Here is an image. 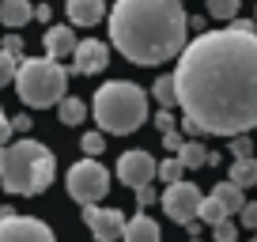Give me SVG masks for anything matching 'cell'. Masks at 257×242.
I'll return each mask as SVG.
<instances>
[{
	"mask_svg": "<svg viewBox=\"0 0 257 242\" xmlns=\"http://www.w3.org/2000/svg\"><path fill=\"white\" fill-rule=\"evenodd\" d=\"M182 133L238 137L257 129V34L201 31L185 42L174 65Z\"/></svg>",
	"mask_w": 257,
	"mask_h": 242,
	"instance_id": "1",
	"label": "cell"
},
{
	"mask_svg": "<svg viewBox=\"0 0 257 242\" xmlns=\"http://www.w3.org/2000/svg\"><path fill=\"white\" fill-rule=\"evenodd\" d=\"M189 42L182 0H113L110 8V46L128 65L155 68L174 61Z\"/></svg>",
	"mask_w": 257,
	"mask_h": 242,
	"instance_id": "2",
	"label": "cell"
},
{
	"mask_svg": "<svg viewBox=\"0 0 257 242\" xmlns=\"http://www.w3.org/2000/svg\"><path fill=\"white\" fill-rule=\"evenodd\" d=\"M57 174V155L42 140H16L4 144V163H0V186L12 197H38L53 186Z\"/></svg>",
	"mask_w": 257,
	"mask_h": 242,
	"instance_id": "3",
	"label": "cell"
},
{
	"mask_svg": "<svg viewBox=\"0 0 257 242\" xmlns=\"http://www.w3.org/2000/svg\"><path fill=\"white\" fill-rule=\"evenodd\" d=\"M91 113L98 121V133L110 137H128L148 121V91L137 87L133 80H110L95 91Z\"/></svg>",
	"mask_w": 257,
	"mask_h": 242,
	"instance_id": "4",
	"label": "cell"
},
{
	"mask_svg": "<svg viewBox=\"0 0 257 242\" xmlns=\"http://www.w3.org/2000/svg\"><path fill=\"white\" fill-rule=\"evenodd\" d=\"M12 83H16L19 98H23L27 106L49 110V106H57L64 98V91H68V72L57 65L53 57H23Z\"/></svg>",
	"mask_w": 257,
	"mask_h": 242,
	"instance_id": "5",
	"label": "cell"
},
{
	"mask_svg": "<svg viewBox=\"0 0 257 242\" xmlns=\"http://www.w3.org/2000/svg\"><path fill=\"white\" fill-rule=\"evenodd\" d=\"M64 186H68V197L80 204H98L106 193H110V170L98 159H80L68 167L64 174Z\"/></svg>",
	"mask_w": 257,
	"mask_h": 242,
	"instance_id": "6",
	"label": "cell"
},
{
	"mask_svg": "<svg viewBox=\"0 0 257 242\" xmlns=\"http://www.w3.org/2000/svg\"><path fill=\"white\" fill-rule=\"evenodd\" d=\"M0 242H57V234L38 216H19L12 208H0Z\"/></svg>",
	"mask_w": 257,
	"mask_h": 242,
	"instance_id": "7",
	"label": "cell"
},
{
	"mask_svg": "<svg viewBox=\"0 0 257 242\" xmlns=\"http://www.w3.org/2000/svg\"><path fill=\"white\" fill-rule=\"evenodd\" d=\"M159 204L163 212H167L170 223H189V219H197V208H201V189L193 186V182H170L167 189L159 193Z\"/></svg>",
	"mask_w": 257,
	"mask_h": 242,
	"instance_id": "8",
	"label": "cell"
},
{
	"mask_svg": "<svg viewBox=\"0 0 257 242\" xmlns=\"http://www.w3.org/2000/svg\"><path fill=\"white\" fill-rule=\"evenodd\" d=\"M83 223L95 234V242H121L125 212L121 208H102V204H83Z\"/></svg>",
	"mask_w": 257,
	"mask_h": 242,
	"instance_id": "9",
	"label": "cell"
},
{
	"mask_svg": "<svg viewBox=\"0 0 257 242\" xmlns=\"http://www.w3.org/2000/svg\"><path fill=\"white\" fill-rule=\"evenodd\" d=\"M117 182H125L128 189L155 182V159H152V152H144V148H128V152L117 159Z\"/></svg>",
	"mask_w": 257,
	"mask_h": 242,
	"instance_id": "10",
	"label": "cell"
},
{
	"mask_svg": "<svg viewBox=\"0 0 257 242\" xmlns=\"http://www.w3.org/2000/svg\"><path fill=\"white\" fill-rule=\"evenodd\" d=\"M106 65H110V46H106V42H98V38L76 42V49H72V72L98 76Z\"/></svg>",
	"mask_w": 257,
	"mask_h": 242,
	"instance_id": "11",
	"label": "cell"
},
{
	"mask_svg": "<svg viewBox=\"0 0 257 242\" xmlns=\"http://www.w3.org/2000/svg\"><path fill=\"white\" fill-rule=\"evenodd\" d=\"M42 46H46V57H53V61H61V57H72L76 49V31L72 27H61V23H49V31L42 34Z\"/></svg>",
	"mask_w": 257,
	"mask_h": 242,
	"instance_id": "12",
	"label": "cell"
},
{
	"mask_svg": "<svg viewBox=\"0 0 257 242\" xmlns=\"http://www.w3.org/2000/svg\"><path fill=\"white\" fill-rule=\"evenodd\" d=\"M64 12H68V23L95 27V23H102V19H106V0H68Z\"/></svg>",
	"mask_w": 257,
	"mask_h": 242,
	"instance_id": "13",
	"label": "cell"
},
{
	"mask_svg": "<svg viewBox=\"0 0 257 242\" xmlns=\"http://www.w3.org/2000/svg\"><path fill=\"white\" fill-rule=\"evenodd\" d=\"M121 242H159V223L152 216H144V212H137L133 219H125Z\"/></svg>",
	"mask_w": 257,
	"mask_h": 242,
	"instance_id": "14",
	"label": "cell"
},
{
	"mask_svg": "<svg viewBox=\"0 0 257 242\" xmlns=\"http://www.w3.org/2000/svg\"><path fill=\"white\" fill-rule=\"evenodd\" d=\"M34 19V4L31 0H0V23L8 31H19Z\"/></svg>",
	"mask_w": 257,
	"mask_h": 242,
	"instance_id": "15",
	"label": "cell"
},
{
	"mask_svg": "<svg viewBox=\"0 0 257 242\" xmlns=\"http://www.w3.org/2000/svg\"><path fill=\"white\" fill-rule=\"evenodd\" d=\"M57 117H61V125H68V129H76L83 117H87V102L76 95H64L61 102H57Z\"/></svg>",
	"mask_w": 257,
	"mask_h": 242,
	"instance_id": "16",
	"label": "cell"
},
{
	"mask_svg": "<svg viewBox=\"0 0 257 242\" xmlns=\"http://www.w3.org/2000/svg\"><path fill=\"white\" fill-rule=\"evenodd\" d=\"M227 182H234L238 189L257 186V159H253V155H246V159H234V163H231V178H227Z\"/></svg>",
	"mask_w": 257,
	"mask_h": 242,
	"instance_id": "17",
	"label": "cell"
},
{
	"mask_svg": "<svg viewBox=\"0 0 257 242\" xmlns=\"http://www.w3.org/2000/svg\"><path fill=\"white\" fill-rule=\"evenodd\" d=\"M212 197H216L219 204L227 208V216H234V212L246 204V197H242V189L234 186V182H216V189H212Z\"/></svg>",
	"mask_w": 257,
	"mask_h": 242,
	"instance_id": "18",
	"label": "cell"
},
{
	"mask_svg": "<svg viewBox=\"0 0 257 242\" xmlns=\"http://www.w3.org/2000/svg\"><path fill=\"white\" fill-rule=\"evenodd\" d=\"M204 159H208V148H204L201 140H185V144L178 148V163H182L185 170H197V167H204Z\"/></svg>",
	"mask_w": 257,
	"mask_h": 242,
	"instance_id": "19",
	"label": "cell"
},
{
	"mask_svg": "<svg viewBox=\"0 0 257 242\" xmlns=\"http://www.w3.org/2000/svg\"><path fill=\"white\" fill-rule=\"evenodd\" d=\"M197 219H201V223H208V227H216V223H223V219H231V216H227V208L216 201V197H201Z\"/></svg>",
	"mask_w": 257,
	"mask_h": 242,
	"instance_id": "20",
	"label": "cell"
},
{
	"mask_svg": "<svg viewBox=\"0 0 257 242\" xmlns=\"http://www.w3.org/2000/svg\"><path fill=\"white\" fill-rule=\"evenodd\" d=\"M152 95H155V102H159L163 110L178 106V95H174V80H170V76H159V80L152 83Z\"/></svg>",
	"mask_w": 257,
	"mask_h": 242,
	"instance_id": "21",
	"label": "cell"
},
{
	"mask_svg": "<svg viewBox=\"0 0 257 242\" xmlns=\"http://www.w3.org/2000/svg\"><path fill=\"white\" fill-rule=\"evenodd\" d=\"M182 174H185V167L182 163H178V155H167V159L163 163H155V178H159V182H182Z\"/></svg>",
	"mask_w": 257,
	"mask_h": 242,
	"instance_id": "22",
	"label": "cell"
},
{
	"mask_svg": "<svg viewBox=\"0 0 257 242\" xmlns=\"http://www.w3.org/2000/svg\"><path fill=\"white\" fill-rule=\"evenodd\" d=\"M238 4H242V0H208V16L231 23V19L238 16Z\"/></svg>",
	"mask_w": 257,
	"mask_h": 242,
	"instance_id": "23",
	"label": "cell"
},
{
	"mask_svg": "<svg viewBox=\"0 0 257 242\" xmlns=\"http://www.w3.org/2000/svg\"><path fill=\"white\" fill-rule=\"evenodd\" d=\"M80 148L87 152V159H95V155H102L106 152V133H83V140H80Z\"/></svg>",
	"mask_w": 257,
	"mask_h": 242,
	"instance_id": "24",
	"label": "cell"
},
{
	"mask_svg": "<svg viewBox=\"0 0 257 242\" xmlns=\"http://www.w3.org/2000/svg\"><path fill=\"white\" fill-rule=\"evenodd\" d=\"M16 68H19V57H12V53H4V49H0V87L16 80Z\"/></svg>",
	"mask_w": 257,
	"mask_h": 242,
	"instance_id": "25",
	"label": "cell"
},
{
	"mask_svg": "<svg viewBox=\"0 0 257 242\" xmlns=\"http://www.w3.org/2000/svg\"><path fill=\"white\" fill-rule=\"evenodd\" d=\"M227 140H231L234 159H246V155H253V140H249V133H238V137H227Z\"/></svg>",
	"mask_w": 257,
	"mask_h": 242,
	"instance_id": "26",
	"label": "cell"
},
{
	"mask_svg": "<svg viewBox=\"0 0 257 242\" xmlns=\"http://www.w3.org/2000/svg\"><path fill=\"white\" fill-rule=\"evenodd\" d=\"M212 238L216 242H238V227H234L231 219H223V223L212 227Z\"/></svg>",
	"mask_w": 257,
	"mask_h": 242,
	"instance_id": "27",
	"label": "cell"
},
{
	"mask_svg": "<svg viewBox=\"0 0 257 242\" xmlns=\"http://www.w3.org/2000/svg\"><path fill=\"white\" fill-rule=\"evenodd\" d=\"M182 144H185V137H182L178 129L163 133V152H167V155H178V148H182Z\"/></svg>",
	"mask_w": 257,
	"mask_h": 242,
	"instance_id": "28",
	"label": "cell"
},
{
	"mask_svg": "<svg viewBox=\"0 0 257 242\" xmlns=\"http://www.w3.org/2000/svg\"><path fill=\"white\" fill-rule=\"evenodd\" d=\"M133 193H137V204H140V208H148V204H155V201H159V193H155V186H152V182H148V186H137Z\"/></svg>",
	"mask_w": 257,
	"mask_h": 242,
	"instance_id": "29",
	"label": "cell"
},
{
	"mask_svg": "<svg viewBox=\"0 0 257 242\" xmlns=\"http://www.w3.org/2000/svg\"><path fill=\"white\" fill-rule=\"evenodd\" d=\"M238 219L249 227V231H257V201H246V204H242V208H238Z\"/></svg>",
	"mask_w": 257,
	"mask_h": 242,
	"instance_id": "30",
	"label": "cell"
},
{
	"mask_svg": "<svg viewBox=\"0 0 257 242\" xmlns=\"http://www.w3.org/2000/svg\"><path fill=\"white\" fill-rule=\"evenodd\" d=\"M0 49H4V53H12V57H23V34L12 31L8 38H4V46H0Z\"/></svg>",
	"mask_w": 257,
	"mask_h": 242,
	"instance_id": "31",
	"label": "cell"
},
{
	"mask_svg": "<svg viewBox=\"0 0 257 242\" xmlns=\"http://www.w3.org/2000/svg\"><path fill=\"white\" fill-rule=\"evenodd\" d=\"M155 125H159V133H170V129H178V117L170 110H159L155 113Z\"/></svg>",
	"mask_w": 257,
	"mask_h": 242,
	"instance_id": "32",
	"label": "cell"
},
{
	"mask_svg": "<svg viewBox=\"0 0 257 242\" xmlns=\"http://www.w3.org/2000/svg\"><path fill=\"white\" fill-rule=\"evenodd\" d=\"M4 144H12V117L0 110V148H4Z\"/></svg>",
	"mask_w": 257,
	"mask_h": 242,
	"instance_id": "33",
	"label": "cell"
},
{
	"mask_svg": "<svg viewBox=\"0 0 257 242\" xmlns=\"http://www.w3.org/2000/svg\"><path fill=\"white\" fill-rule=\"evenodd\" d=\"M31 125H34V121L27 117V113H19V117H12V133H31Z\"/></svg>",
	"mask_w": 257,
	"mask_h": 242,
	"instance_id": "34",
	"label": "cell"
},
{
	"mask_svg": "<svg viewBox=\"0 0 257 242\" xmlns=\"http://www.w3.org/2000/svg\"><path fill=\"white\" fill-rule=\"evenodd\" d=\"M34 19H38V23H49V4H34Z\"/></svg>",
	"mask_w": 257,
	"mask_h": 242,
	"instance_id": "35",
	"label": "cell"
},
{
	"mask_svg": "<svg viewBox=\"0 0 257 242\" xmlns=\"http://www.w3.org/2000/svg\"><path fill=\"white\" fill-rule=\"evenodd\" d=\"M0 163H4V148H0Z\"/></svg>",
	"mask_w": 257,
	"mask_h": 242,
	"instance_id": "36",
	"label": "cell"
},
{
	"mask_svg": "<svg viewBox=\"0 0 257 242\" xmlns=\"http://www.w3.org/2000/svg\"><path fill=\"white\" fill-rule=\"evenodd\" d=\"M249 242H257V238H249Z\"/></svg>",
	"mask_w": 257,
	"mask_h": 242,
	"instance_id": "37",
	"label": "cell"
},
{
	"mask_svg": "<svg viewBox=\"0 0 257 242\" xmlns=\"http://www.w3.org/2000/svg\"><path fill=\"white\" fill-rule=\"evenodd\" d=\"M253 152H257V148H253Z\"/></svg>",
	"mask_w": 257,
	"mask_h": 242,
	"instance_id": "38",
	"label": "cell"
},
{
	"mask_svg": "<svg viewBox=\"0 0 257 242\" xmlns=\"http://www.w3.org/2000/svg\"><path fill=\"white\" fill-rule=\"evenodd\" d=\"M193 242H197V238H193Z\"/></svg>",
	"mask_w": 257,
	"mask_h": 242,
	"instance_id": "39",
	"label": "cell"
}]
</instances>
